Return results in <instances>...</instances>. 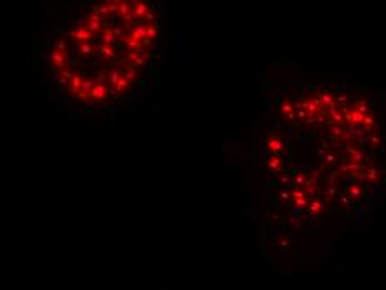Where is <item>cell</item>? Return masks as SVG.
<instances>
[{
	"label": "cell",
	"instance_id": "6da1fadb",
	"mask_svg": "<svg viewBox=\"0 0 386 290\" xmlns=\"http://www.w3.org/2000/svg\"><path fill=\"white\" fill-rule=\"evenodd\" d=\"M32 42L37 83L60 114L103 120L130 109L161 75L166 0H42Z\"/></svg>",
	"mask_w": 386,
	"mask_h": 290
}]
</instances>
